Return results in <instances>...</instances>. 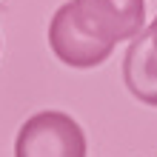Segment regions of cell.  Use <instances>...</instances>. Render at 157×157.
Here are the masks:
<instances>
[{
    "instance_id": "cell-1",
    "label": "cell",
    "mask_w": 157,
    "mask_h": 157,
    "mask_svg": "<svg viewBox=\"0 0 157 157\" xmlns=\"http://www.w3.org/2000/svg\"><path fill=\"white\" fill-rule=\"evenodd\" d=\"M14 157H86V134L66 112H37L17 132Z\"/></svg>"
},
{
    "instance_id": "cell-2",
    "label": "cell",
    "mask_w": 157,
    "mask_h": 157,
    "mask_svg": "<svg viewBox=\"0 0 157 157\" xmlns=\"http://www.w3.org/2000/svg\"><path fill=\"white\" fill-rule=\"evenodd\" d=\"M71 20L100 43L117 46L146 29V0H69Z\"/></svg>"
},
{
    "instance_id": "cell-3",
    "label": "cell",
    "mask_w": 157,
    "mask_h": 157,
    "mask_svg": "<svg viewBox=\"0 0 157 157\" xmlns=\"http://www.w3.org/2000/svg\"><path fill=\"white\" fill-rule=\"evenodd\" d=\"M49 46L57 54V60L71 69H94L106 63L109 54L114 52V46L100 43L77 29V23L71 20V3H63L54 12L49 23Z\"/></svg>"
},
{
    "instance_id": "cell-4",
    "label": "cell",
    "mask_w": 157,
    "mask_h": 157,
    "mask_svg": "<svg viewBox=\"0 0 157 157\" xmlns=\"http://www.w3.org/2000/svg\"><path fill=\"white\" fill-rule=\"evenodd\" d=\"M123 80L140 103L157 106V49L149 29L128 43L123 57Z\"/></svg>"
},
{
    "instance_id": "cell-5",
    "label": "cell",
    "mask_w": 157,
    "mask_h": 157,
    "mask_svg": "<svg viewBox=\"0 0 157 157\" xmlns=\"http://www.w3.org/2000/svg\"><path fill=\"white\" fill-rule=\"evenodd\" d=\"M149 32H151V40H154V49H157V17L151 20V26H149Z\"/></svg>"
}]
</instances>
